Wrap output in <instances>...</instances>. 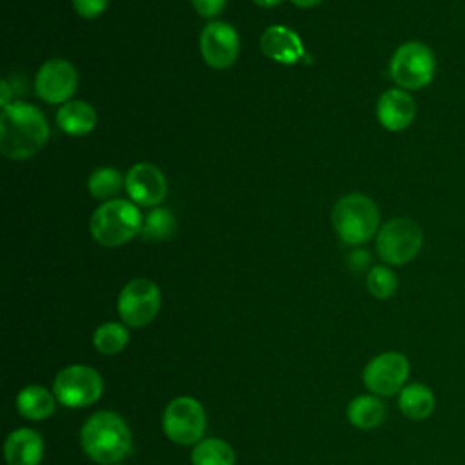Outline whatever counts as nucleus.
I'll list each match as a JSON object with an SVG mask.
<instances>
[{"label":"nucleus","instance_id":"nucleus-11","mask_svg":"<svg viewBox=\"0 0 465 465\" xmlns=\"http://www.w3.org/2000/svg\"><path fill=\"white\" fill-rule=\"evenodd\" d=\"M200 53L203 62L213 69H229L240 53L238 31L222 20L209 22L200 33Z\"/></svg>","mask_w":465,"mask_h":465},{"label":"nucleus","instance_id":"nucleus-15","mask_svg":"<svg viewBox=\"0 0 465 465\" xmlns=\"http://www.w3.org/2000/svg\"><path fill=\"white\" fill-rule=\"evenodd\" d=\"M262 53L283 65H292L305 58V47L300 35L287 25H271L260 36Z\"/></svg>","mask_w":465,"mask_h":465},{"label":"nucleus","instance_id":"nucleus-12","mask_svg":"<svg viewBox=\"0 0 465 465\" xmlns=\"http://www.w3.org/2000/svg\"><path fill=\"white\" fill-rule=\"evenodd\" d=\"M78 85V74L71 62L51 58L44 62L35 76V93L47 104H65Z\"/></svg>","mask_w":465,"mask_h":465},{"label":"nucleus","instance_id":"nucleus-27","mask_svg":"<svg viewBox=\"0 0 465 465\" xmlns=\"http://www.w3.org/2000/svg\"><path fill=\"white\" fill-rule=\"evenodd\" d=\"M191 4L202 18H214L225 9L227 0H191Z\"/></svg>","mask_w":465,"mask_h":465},{"label":"nucleus","instance_id":"nucleus-17","mask_svg":"<svg viewBox=\"0 0 465 465\" xmlns=\"http://www.w3.org/2000/svg\"><path fill=\"white\" fill-rule=\"evenodd\" d=\"M398 407L405 418L412 421H423L432 416L436 409V396L425 383H407L398 394Z\"/></svg>","mask_w":465,"mask_h":465},{"label":"nucleus","instance_id":"nucleus-2","mask_svg":"<svg viewBox=\"0 0 465 465\" xmlns=\"http://www.w3.org/2000/svg\"><path fill=\"white\" fill-rule=\"evenodd\" d=\"M80 443L89 460L98 465H116L131 452V430L124 418L98 411L82 425Z\"/></svg>","mask_w":465,"mask_h":465},{"label":"nucleus","instance_id":"nucleus-18","mask_svg":"<svg viewBox=\"0 0 465 465\" xmlns=\"http://www.w3.org/2000/svg\"><path fill=\"white\" fill-rule=\"evenodd\" d=\"M56 396L42 385H27L16 394V411L31 421L47 420L56 407Z\"/></svg>","mask_w":465,"mask_h":465},{"label":"nucleus","instance_id":"nucleus-21","mask_svg":"<svg viewBox=\"0 0 465 465\" xmlns=\"http://www.w3.org/2000/svg\"><path fill=\"white\" fill-rule=\"evenodd\" d=\"M193 465H234L236 454L232 447L220 438H203L191 450Z\"/></svg>","mask_w":465,"mask_h":465},{"label":"nucleus","instance_id":"nucleus-30","mask_svg":"<svg viewBox=\"0 0 465 465\" xmlns=\"http://www.w3.org/2000/svg\"><path fill=\"white\" fill-rule=\"evenodd\" d=\"M256 5L260 7H265V9H271V7H276L282 0H252Z\"/></svg>","mask_w":465,"mask_h":465},{"label":"nucleus","instance_id":"nucleus-9","mask_svg":"<svg viewBox=\"0 0 465 465\" xmlns=\"http://www.w3.org/2000/svg\"><path fill=\"white\" fill-rule=\"evenodd\" d=\"M162 294L158 285L149 278H133L124 285L116 300L120 320L127 327H143L160 312Z\"/></svg>","mask_w":465,"mask_h":465},{"label":"nucleus","instance_id":"nucleus-14","mask_svg":"<svg viewBox=\"0 0 465 465\" xmlns=\"http://www.w3.org/2000/svg\"><path fill=\"white\" fill-rule=\"evenodd\" d=\"M416 116V102L412 94L400 87L383 91L376 104V118L380 125L391 133L405 131Z\"/></svg>","mask_w":465,"mask_h":465},{"label":"nucleus","instance_id":"nucleus-31","mask_svg":"<svg viewBox=\"0 0 465 465\" xmlns=\"http://www.w3.org/2000/svg\"><path fill=\"white\" fill-rule=\"evenodd\" d=\"M116 465H120V463H116Z\"/></svg>","mask_w":465,"mask_h":465},{"label":"nucleus","instance_id":"nucleus-7","mask_svg":"<svg viewBox=\"0 0 465 465\" xmlns=\"http://www.w3.org/2000/svg\"><path fill=\"white\" fill-rule=\"evenodd\" d=\"M53 392L64 407L82 409L100 400L104 392V380L93 367L69 365L56 374Z\"/></svg>","mask_w":465,"mask_h":465},{"label":"nucleus","instance_id":"nucleus-26","mask_svg":"<svg viewBox=\"0 0 465 465\" xmlns=\"http://www.w3.org/2000/svg\"><path fill=\"white\" fill-rule=\"evenodd\" d=\"M107 5H109V0H73L74 11L85 20H93L100 16L107 9Z\"/></svg>","mask_w":465,"mask_h":465},{"label":"nucleus","instance_id":"nucleus-24","mask_svg":"<svg viewBox=\"0 0 465 465\" xmlns=\"http://www.w3.org/2000/svg\"><path fill=\"white\" fill-rule=\"evenodd\" d=\"M176 229V218L167 207H153L142 222L140 236L147 242L167 240Z\"/></svg>","mask_w":465,"mask_h":465},{"label":"nucleus","instance_id":"nucleus-29","mask_svg":"<svg viewBox=\"0 0 465 465\" xmlns=\"http://www.w3.org/2000/svg\"><path fill=\"white\" fill-rule=\"evenodd\" d=\"M296 7H314V5H318L320 2H323V0H291Z\"/></svg>","mask_w":465,"mask_h":465},{"label":"nucleus","instance_id":"nucleus-19","mask_svg":"<svg viewBox=\"0 0 465 465\" xmlns=\"http://www.w3.org/2000/svg\"><path fill=\"white\" fill-rule=\"evenodd\" d=\"M58 127L71 136H84L96 125V111L84 100H69L56 113Z\"/></svg>","mask_w":465,"mask_h":465},{"label":"nucleus","instance_id":"nucleus-10","mask_svg":"<svg viewBox=\"0 0 465 465\" xmlns=\"http://www.w3.org/2000/svg\"><path fill=\"white\" fill-rule=\"evenodd\" d=\"M411 374L409 358L398 351H385L374 356L361 372L363 385L380 398L400 394Z\"/></svg>","mask_w":465,"mask_h":465},{"label":"nucleus","instance_id":"nucleus-22","mask_svg":"<svg viewBox=\"0 0 465 465\" xmlns=\"http://www.w3.org/2000/svg\"><path fill=\"white\" fill-rule=\"evenodd\" d=\"M125 187V176L114 167H98L87 180V189L93 198L107 202L114 200L116 194Z\"/></svg>","mask_w":465,"mask_h":465},{"label":"nucleus","instance_id":"nucleus-20","mask_svg":"<svg viewBox=\"0 0 465 465\" xmlns=\"http://www.w3.org/2000/svg\"><path fill=\"white\" fill-rule=\"evenodd\" d=\"M385 405L376 394H361L351 400L347 405V420L351 425L361 430L374 429L385 420Z\"/></svg>","mask_w":465,"mask_h":465},{"label":"nucleus","instance_id":"nucleus-5","mask_svg":"<svg viewBox=\"0 0 465 465\" xmlns=\"http://www.w3.org/2000/svg\"><path fill=\"white\" fill-rule=\"evenodd\" d=\"M436 65V54L427 44L409 40L398 45L392 53L389 74L400 89L411 93L427 87L434 80Z\"/></svg>","mask_w":465,"mask_h":465},{"label":"nucleus","instance_id":"nucleus-1","mask_svg":"<svg viewBox=\"0 0 465 465\" xmlns=\"http://www.w3.org/2000/svg\"><path fill=\"white\" fill-rule=\"evenodd\" d=\"M49 138L44 113L27 102L13 100L0 113V153L9 160L35 156Z\"/></svg>","mask_w":465,"mask_h":465},{"label":"nucleus","instance_id":"nucleus-23","mask_svg":"<svg viewBox=\"0 0 465 465\" xmlns=\"http://www.w3.org/2000/svg\"><path fill=\"white\" fill-rule=\"evenodd\" d=\"M127 343H129V329L125 323L105 322L98 325L93 334L94 349L107 356L122 352Z\"/></svg>","mask_w":465,"mask_h":465},{"label":"nucleus","instance_id":"nucleus-28","mask_svg":"<svg viewBox=\"0 0 465 465\" xmlns=\"http://www.w3.org/2000/svg\"><path fill=\"white\" fill-rule=\"evenodd\" d=\"M371 263V256L367 251H361V249H356L349 254V265L354 269V271H361L365 267H369Z\"/></svg>","mask_w":465,"mask_h":465},{"label":"nucleus","instance_id":"nucleus-6","mask_svg":"<svg viewBox=\"0 0 465 465\" xmlns=\"http://www.w3.org/2000/svg\"><path fill=\"white\" fill-rule=\"evenodd\" d=\"M423 247V231L418 222L396 216L387 220L376 234V252L385 265L398 267L412 262Z\"/></svg>","mask_w":465,"mask_h":465},{"label":"nucleus","instance_id":"nucleus-25","mask_svg":"<svg viewBox=\"0 0 465 465\" xmlns=\"http://www.w3.org/2000/svg\"><path fill=\"white\" fill-rule=\"evenodd\" d=\"M367 291L378 298V300H389L396 294L398 291V276L396 272L391 269V265H374L369 269L367 278Z\"/></svg>","mask_w":465,"mask_h":465},{"label":"nucleus","instance_id":"nucleus-3","mask_svg":"<svg viewBox=\"0 0 465 465\" xmlns=\"http://www.w3.org/2000/svg\"><path fill=\"white\" fill-rule=\"evenodd\" d=\"M332 229L343 243L361 245L380 231V209L376 202L361 193L341 196L331 214Z\"/></svg>","mask_w":465,"mask_h":465},{"label":"nucleus","instance_id":"nucleus-8","mask_svg":"<svg viewBox=\"0 0 465 465\" xmlns=\"http://www.w3.org/2000/svg\"><path fill=\"white\" fill-rule=\"evenodd\" d=\"M205 425V411L202 403L191 396L171 400L162 416L163 434L176 445H193L203 440Z\"/></svg>","mask_w":465,"mask_h":465},{"label":"nucleus","instance_id":"nucleus-4","mask_svg":"<svg viewBox=\"0 0 465 465\" xmlns=\"http://www.w3.org/2000/svg\"><path fill=\"white\" fill-rule=\"evenodd\" d=\"M143 216L136 203L124 198L102 202L91 216L93 238L104 247H118L133 240L142 231Z\"/></svg>","mask_w":465,"mask_h":465},{"label":"nucleus","instance_id":"nucleus-16","mask_svg":"<svg viewBox=\"0 0 465 465\" xmlns=\"http://www.w3.org/2000/svg\"><path fill=\"white\" fill-rule=\"evenodd\" d=\"M4 456L7 465H40L44 460V438L35 429L20 427L7 436Z\"/></svg>","mask_w":465,"mask_h":465},{"label":"nucleus","instance_id":"nucleus-13","mask_svg":"<svg viewBox=\"0 0 465 465\" xmlns=\"http://www.w3.org/2000/svg\"><path fill=\"white\" fill-rule=\"evenodd\" d=\"M125 191L133 203L158 207L167 194V180L160 167L149 162H140L127 171Z\"/></svg>","mask_w":465,"mask_h":465}]
</instances>
